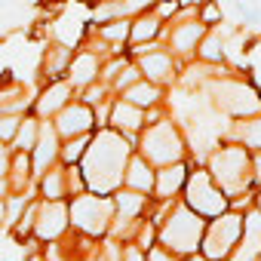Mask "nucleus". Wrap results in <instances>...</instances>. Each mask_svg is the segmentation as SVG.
Returning <instances> with one entry per match:
<instances>
[{
	"mask_svg": "<svg viewBox=\"0 0 261 261\" xmlns=\"http://www.w3.org/2000/svg\"><path fill=\"white\" fill-rule=\"evenodd\" d=\"M68 56H71V53H68L65 46H56V49H53V59L46 62V71H49V74H59V71L68 65Z\"/></svg>",
	"mask_w": 261,
	"mask_h": 261,
	"instance_id": "cd10ccee",
	"label": "nucleus"
},
{
	"mask_svg": "<svg viewBox=\"0 0 261 261\" xmlns=\"http://www.w3.org/2000/svg\"><path fill=\"white\" fill-rule=\"evenodd\" d=\"M126 34H129V25L126 22H114V25H105L101 28V37L105 40H123Z\"/></svg>",
	"mask_w": 261,
	"mask_h": 261,
	"instance_id": "c85d7f7f",
	"label": "nucleus"
},
{
	"mask_svg": "<svg viewBox=\"0 0 261 261\" xmlns=\"http://www.w3.org/2000/svg\"><path fill=\"white\" fill-rule=\"evenodd\" d=\"M111 212H114V206L105 197H77L74 206H71L74 224L83 227L86 233H101L111 221Z\"/></svg>",
	"mask_w": 261,
	"mask_h": 261,
	"instance_id": "f03ea898",
	"label": "nucleus"
},
{
	"mask_svg": "<svg viewBox=\"0 0 261 261\" xmlns=\"http://www.w3.org/2000/svg\"><path fill=\"white\" fill-rule=\"evenodd\" d=\"M114 126L117 129H126V133H136V129L142 126V111L136 105H129V101H120L114 105V114H111Z\"/></svg>",
	"mask_w": 261,
	"mask_h": 261,
	"instance_id": "2eb2a0df",
	"label": "nucleus"
},
{
	"mask_svg": "<svg viewBox=\"0 0 261 261\" xmlns=\"http://www.w3.org/2000/svg\"><path fill=\"white\" fill-rule=\"evenodd\" d=\"M7 191H10V181H7V178H0V200L7 197Z\"/></svg>",
	"mask_w": 261,
	"mask_h": 261,
	"instance_id": "e433bc0d",
	"label": "nucleus"
},
{
	"mask_svg": "<svg viewBox=\"0 0 261 261\" xmlns=\"http://www.w3.org/2000/svg\"><path fill=\"white\" fill-rule=\"evenodd\" d=\"M261 252V212H252L246 218V240L243 249L237 252V261H252Z\"/></svg>",
	"mask_w": 261,
	"mask_h": 261,
	"instance_id": "ddd939ff",
	"label": "nucleus"
},
{
	"mask_svg": "<svg viewBox=\"0 0 261 261\" xmlns=\"http://www.w3.org/2000/svg\"><path fill=\"white\" fill-rule=\"evenodd\" d=\"M0 221H4V200H0Z\"/></svg>",
	"mask_w": 261,
	"mask_h": 261,
	"instance_id": "4c0bfd02",
	"label": "nucleus"
},
{
	"mask_svg": "<svg viewBox=\"0 0 261 261\" xmlns=\"http://www.w3.org/2000/svg\"><path fill=\"white\" fill-rule=\"evenodd\" d=\"M212 92H215L218 105H221L224 111H230V114H252V111H258L255 92L246 89L243 83H215Z\"/></svg>",
	"mask_w": 261,
	"mask_h": 261,
	"instance_id": "423d86ee",
	"label": "nucleus"
},
{
	"mask_svg": "<svg viewBox=\"0 0 261 261\" xmlns=\"http://www.w3.org/2000/svg\"><path fill=\"white\" fill-rule=\"evenodd\" d=\"M157 19H142V22H136L133 25V31H129V34H133V40L136 43H142V40H151L154 34H157Z\"/></svg>",
	"mask_w": 261,
	"mask_h": 261,
	"instance_id": "5701e85b",
	"label": "nucleus"
},
{
	"mask_svg": "<svg viewBox=\"0 0 261 261\" xmlns=\"http://www.w3.org/2000/svg\"><path fill=\"white\" fill-rule=\"evenodd\" d=\"M129 105H136V108H145V105H154L157 101V86L151 83H133V86H126V95H123Z\"/></svg>",
	"mask_w": 261,
	"mask_h": 261,
	"instance_id": "6ab92c4d",
	"label": "nucleus"
},
{
	"mask_svg": "<svg viewBox=\"0 0 261 261\" xmlns=\"http://www.w3.org/2000/svg\"><path fill=\"white\" fill-rule=\"evenodd\" d=\"M243 139H246V145L261 148V120H255V123H246V126H243Z\"/></svg>",
	"mask_w": 261,
	"mask_h": 261,
	"instance_id": "c756f323",
	"label": "nucleus"
},
{
	"mask_svg": "<svg viewBox=\"0 0 261 261\" xmlns=\"http://www.w3.org/2000/svg\"><path fill=\"white\" fill-rule=\"evenodd\" d=\"M126 261H142V252H139V249H129V252H126Z\"/></svg>",
	"mask_w": 261,
	"mask_h": 261,
	"instance_id": "c9c22d12",
	"label": "nucleus"
},
{
	"mask_svg": "<svg viewBox=\"0 0 261 261\" xmlns=\"http://www.w3.org/2000/svg\"><path fill=\"white\" fill-rule=\"evenodd\" d=\"M188 194H191V206H194L197 212H203V215H221V209H224V197H221L218 191H212L206 172H197V175L191 178Z\"/></svg>",
	"mask_w": 261,
	"mask_h": 261,
	"instance_id": "6e6552de",
	"label": "nucleus"
},
{
	"mask_svg": "<svg viewBox=\"0 0 261 261\" xmlns=\"http://www.w3.org/2000/svg\"><path fill=\"white\" fill-rule=\"evenodd\" d=\"M126 185H129V188H136V191H148V188L154 185V178H151V172H148V166H145L142 160H133V163H129Z\"/></svg>",
	"mask_w": 261,
	"mask_h": 261,
	"instance_id": "aec40b11",
	"label": "nucleus"
},
{
	"mask_svg": "<svg viewBox=\"0 0 261 261\" xmlns=\"http://www.w3.org/2000/svg\"><path fill=\"white\" fill-rule=\"evenodd\" d=\"M65 227H68V209H65V203L49 200V203H43V206L37 209V221H34L37 237L53 240V237H59Z\"/></svg>",
	"mask_w": 261,
	"mask_h": 261,
	"instance_id": "1a4fd4ad",
	"label": "nucleus"
},
{
	"mask_svg": "<svg viewBox=\"0 0 261 261\" xmlns=\"http://www.w3.org/2000/svg\"><path fill=\"white\" fill-rule=\"evenodd\" d=\"M136 80H139V71H136V68H126V71H123V77H120L117 83H120V86H133Z\"/></svg>",
	"mask_w": 261,
	"mask_h": 261,
	"instance_id": "473e14b6",
	"label": "nucleus"
},
{
	"mask_svg": "<svg viewBox=\"0 0 261 261\" xmlns=\"http://www.w3.org/2000/svg\"><path fill=\"white\" fill-rule=\"evenodd\" d=\"M212 169H215V175L221 178V185H224L227 191H240V188L249 181V175H246L249 160H246V154H243L240 148H227V151L215 154V157H212Z\"/></svg>",
	"mask_w": 261,
	"mask_h": 261,
	"instance_id": "39448f33",
	"label": "nucleus"
},
{
	"mask_svg": "<svg viewBox=\"0 0 261 261\" xmlns=\"http://www.w3.org/2000/svg\"><path fill=\"white\" fill-rule=\"evenodd\" d=\"M83 148H86V136H74V142L65 148V160H68V163H74V160L83 154Z\"/></svg>",
	"mask_w": 261,
	"mask_h": 261,
	"instance_id": "7c9ffc66",
	"label": "nucleus"
},
{
	"mask_svg": "<svg viewBox=\"0 0 261 261\" xmlns=\"http://www.w3.org/2000/svg\"><path fill=\"white\" fill-rule=\"evenodd\" d=\"M25 249L16 240H0V261H22Z\"/></svg>",
	"mask_w": 261,
	"mask_h": 261,
	"instance_id": "a878e982",
	"label": "nucleus"
},
{
	"mask_svg": "<svg viewBox=\"0 0 261 261\" xmlns=\"http://www.w3.org/2000/svg\"><path fill=\"white\" fill-rule=\"evenodd\" d=\"M237 233H240V218H237V215L218 218V221L212 224L209 237H206V255H209V258H221V255L230 249V243L237 240Z\"/></svg>",
	"mask_w": 261,
	"mask_h": 261,
	"instance_id": "9d476101",
	"label": "nucleus"
},
{
	"mask_svg": "<svg viewBox=\"0 0 261 261\" xmlns=\"http://www.w3.org/2000/svg\"><path fill=\"white\" fill-rule=\"evenodd\" d=\"M28 166H31V160H28V154L25 151H19L16 154V163H13V188H22L25 181H28Z\"/></svg>",
	"mask_w": 261,
	"mask_h": 261,
	"instance_id": "b1692460",
	"label": "nucleus"
},
{
	"mask_svg": "<svg viewBox=\"0 0 261 261\" xmlns=\"http://www.w3.org/2000/svg\"><path fill=\"white\" fill-rule=\"evenodd\" d=\"M151 261H172V258H169L166 252H160V249H154V252H151Z\"/></svg>",
	"mask_w": 261,
	"mask_h": 261,
	"instance_id": "f704fd0d",
	"label": "nucleus"
},
{
	"mask_svg": "<svg viewBox=\"0 0 261 261\" xmlns=\"http://www.w3.org/2000/svg\"><path fill=\"white\" fill-rule=\"evenodd\" d=\"M181 181H185V169H181V166H169V169H163L160 178H157V194H160V197H169Z\"/></svg>",
	"mask_w": 261,
	"mask_h": 261,
	"instance_id": "412c9836",
	"label": "nucleus"
},
{
	"mask_svg": "<svg viewBox=\"0 0 261 261\" xmlns=\"http://www.w3.org/2000/svg\"><path fill=\"white\" fill-rule=\"evenodd\" d=\"M126 157H129V145L117 133H98V139L89 145V151L83 157V178H86V185L92 191H98V194L117 188L120 178H123Z\"/></svg>",
	"mask_w": 261,
	"mask_h": 261,
	"instance_id": "f257e3e1",
	"label": "nucleus"
},
{
	"mask_svg": "<svg viewBox=\"0 0 261 261\" xmlns=\"http://www.w3.org/2000/svg\"><path fill=\"white\" fill-rule=\"evenodd\" d=\"M203 56H206V59H218V56H221V49H218V37H212V40L203 43Z\"/></svg>",
	"mask_w": 261,
	"mask_h": 261,
	"instance_id": "2f4dec72",
	"label": "nucleus"
},
{
	"mask_svg": "<svg viewBox=\"0 0 261 261\" xmlns=\"http://www.w3.org/2000/svg\"><path fill=\"white\" fill-rule=\"evenodd\" d=\"M43 194H46L49 200H59V197H62V172H49V175L43 178Z\"/></svg>",
	"mask_w": 261,
	"mask_h": 261,
	"instance_id": "bb28decb",
	"label": "nucleus"
},
{
	"mask_svg": "<svg viewBox=\"0 0 261 261\" xmlns=\"http://www.w3.org/2000/svg\"><path fill=\"white\" fill-rule=\"evenodd\" d=\"M37 136H40V142H34V148H37L34 151V172H43L56 160V154H59V133H56V126L40 123Z\"/></svg>",
	"mask_w": 261,
	"mask_h": 261,
	"instance_id": "9b49d317",
	"label": "nucleus"
},
{
	"mask_svg": "<svg viewBox=\"0 0 261 261\" xmlns=\"http://www.w3.org/2000/svg\"><path fill=\"white\" fill-rule=\"evenodd\" d=\"M142 71H145L151 80H169L172 62H169V56H163V53H142Z\"/></svg>",
	"mask_w": 261,
	"mask_h": 261,
	"instance_id": "dca6fc26",
	"label": "nucleus"
},
{
	"mask_svg": "<svg viewBox=\"0 0 261 261\" xmlns=\"http://www.w3.org/2000/svg\"><path fill=\"white\" fill-rule=\"evenodd\" d=\"M200 230H203V221H200L194 212L178 209V212L169 218V224L163 227V243L172 246V249H178V252H191V249H197Z\"/></svg>",
	"mask_w": 261,
	"mask_h": 261,
	"instance_id": "7ed1b4c3",
	"label": "nucleus"
},
{
	"mask_svg": "<svg viewBox=\"0 0 261 261\" xmlns=\"http://www.w3.org/2000/svg\"><path fill=\"white\" fill-rule=\"evenodd\" d=\"M95 74H98V59L92 53H83L74 59V65H71V83L74 86H89L95 80Z\"/></svg>",
	"mask_w": 261,
	"mask_h": 261,
	"instance_id": "4468645a",
	"label": "nucleus"
},
{
	"mask_svg": "<svg viewBox=\"0 0 261 261\" xmlns=\"http://www.w3.org/2000/svg\"><path fill=\"white\" fill-rule=\"evenodd\" d=\"M200 34H203V25H197V22H188V25H178V28L172 31V46H175L178 53H191V49L197 46V40H200Z\"/></svg>",
	"mask_w": 261,
	"mask_h": 261,
	"instance_id": "f3484780",
	"label": "nucleus"
},
{
	"mask_svg": "<svg viewBox=\"0 0 261 261\" xmlns=\"http://www.w3.org/2000/svg\"><path fill=\"white\" fill-rule=\"evenodd\" d=\"M56 133L62 139H74V136H86V129L92 126V111L86 105H65L56 114Z\"/></svg>",
	"mask_w": 261,
	"mask_h": 261,
	"instance_id": "0eeeda50",
	"label": "nucleus"
},
{
	"mask_svg": "<svg viewBox=\"0 0 261 261\" xmlns=\"http://www.w3.org/2000/svg\"><path fill=\"white\" fill-rule=\"evenodd\" d=\"M142 148H145L148 160H154V163H172L181 157V142L169 123H157L154 129H148Z\"/></svg>",
	"mask_w": 261,
	"mask_h": 261,
	"instance_id": "20e7f679",
	"label": "nucleus"
},
{
	"mask_svg": "<svg viewBox=\"0 0 261 261\" xmlns=\"http://www.w3.org/2000/svg\"><path fill=\"white\" fill-rule=\"evenodd\" d=\"M117 206H120V218L129 221V218L142 209V197H139V194H120V197H117Z\"/></svg>",
	"mask_w": 261,
	"mask_h": 261,
	"instance_id": "4be33fe9",
	"label": "nucleus"
},
{
	"mask_svg": "<svg viewBox=\"0 0 261 261\" xmlns=\"http://www.w3.org/2000/svg\"><path fill=\"white\" fill-rule=\"evenodd\" d=\"M19 123H22V120H19L16 114H0V142H13Z\"/></svg>",
	"mask_w": 261,
	"mask_h": 261,
	"instance_id": "393cba45",
	"label": "nucleus"
},
{
	"mask_svg": "<svg viewBox=\"0 0 261 261\" xmlns=\"http://www.w3.org/2000/svg\"><path fill=\"white\" fill-rule=\"evenodd\" d=\"M68 95H71V86H68V83H53V86L43 92V98H37V114H40V117L59 114V111L68 105Z\"/></svg>",
	"mask_w": 261,
	"mask_h": 261,
	"instance_id": "f8f14e48",
	"label": "nucleus"
},
{
	"mask_svg": "<svg viewBox=\"0 0 261 261\" xmlns=\"http://www.w3.org/2000/svg\"><path fill=\"white\" fill-rule=\"evenodd\" d=\"M7 169H10V154H7L4 142H0V178H7Z\"/></svg>",
	"mask_w": 261,
	"mask_h": 261,
	"instance_id": "72a5a7b5",
	"label": "nucleus"
},
{
	"mask_svg": "<svg viewBox=\"0 0 261 261\" xmlns=\"http://www.w3.org/2000/svg\"><path fill=\"white\" fill-rule=\"evenodd\" d=\"M37 129H40V123L37 120H22L19 123V129H16V136H13V148H19V151H34V142H37Z\"/></svg>",
	"mask_w": 261,
	"mask_h": 261,
	"instance_id": "a211bd4d",
	"label": "nucleus"
}]
</instances>
